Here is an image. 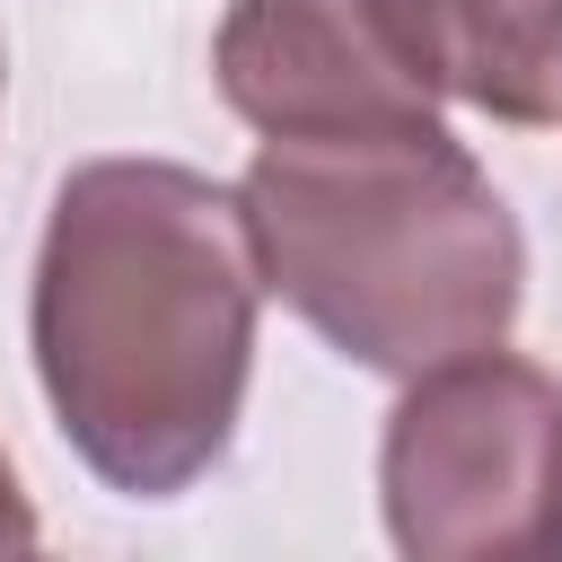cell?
<instances>
[{"instance_id":"obj_1","label":"cell","mask_w":562,"mask_h":562,"mask_svg":"<svg viewBox=\"0 0 562 562\" xmlns=\"http://www.w3.org/2000/svg\"><path fill=\"white\" fill-rule=\"evenodd\" d=\"M255 246L237 184L176 158L70 167L35 246L26 342L70 457L123 501L202 483L255 369Z\"/></svg>"},{"instance_id":"obj_2","label":"cell","mask_w":562,"mask_h":562,"mask_svg":"<svg viewBox=\"0 0 562 562\" xmlns=\"http://www.w3.org/2000/svg\"><path fill=\"white\" fill-rule=\"evenodd\" d=\"M237 211L263 290L378 378L501 342L527 299V237L439 114L272 132L237 176Z\"/></svg>"},{"instance_id":"obj_3","label":"cell","mask_w":562,"mask_h":562,"mask_svg":"<svg viewBox=\"0 0 562 562\" xmlns=\"http://www.w3.org/2000/svg\"><path fill=\"white\" fill-rule=\"evenodd\" d=\"M386 536L413 562L562 553V378L483 342L404 386L378 439Z\"/></svg>"},{"instance_id":"obj_4","label":"cell","mask_w":562,"mask_h":562,"mask_svg":"<svg viewBox=\"0 0 562 562\" xmlns=\"http://www.w3.org/2000/svg\"><path fill=\"white\" fill-rule=\"evenodd\" d=\"M211 70H220V97L263 140L430 114V88L413 79L378 0H228Z\"/></svg>"},{"instance_id":"obj_5","label":"cell","mask_w":562,"mask_h":562,"mask_svg":"<svg viewBox=\"0 0 562 562\" xmlns=\"http://www.w3.org/2000/svg\"><path fill=\"white\" fill-rule=\"evenodd\" d=\"M413 79L492 123H562V0H378Z\"/></svg>"},{"instance_id":"obj_6","label":"cell","mask_w":562,"mask_h":562,"mask_svg":"<svg viewBox=\"0 0 562 562\" xmlns=\"http://www.w3.org/2000/svg\"><path fill=\"white\" fill-rule=\"evenodd\" d=\"M0 553H35V509L9 474V448H0Z\"/></svg>"}]
</instances>
